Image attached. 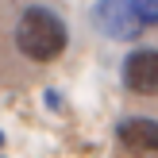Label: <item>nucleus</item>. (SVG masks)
<instances>
[{
	"mask_svg": "<svg viewBox=\"0 0 158 158\" xmlns=\"http://www.w3.org/2000/svg\"><path fill=\"white\" fill-rule=\"evenodd\" d=\"M15 43H19V50L27 54V58L50 62V58H58V54L66 50V27H62V19L54 12H46V8H27L23 19H19V27H15Z\"/></svg>",
	"mask_w": 158,
	"mask_h": 158,
	"instance_id": "nucleus-1",
	"label": "nucleus"
},
{
	"mask_svg": "<svg viewBox=\"0 0 158 158\" xmlns=\"http://www.w3.org/2000/svg\"><path fill=\"white\" fill-rule=\"evenodd\" d=\"M93 23H97L108 39H116V43H127V39H135L139 31H143V23H139V15L131 12L127 0H97Z\"/></svg>",
	"mask_w": 158,
	"mask_h": 158,
	"instance_id": "nucleus-2",
	"label": "nucleus"
},
{
	"mask_svg": "<svg viewBox=\"0 0 158 158\" xmlns=\"http://www.w3.org/2000/svg\"><path fill=\"white\" fill-rule=\"evenodd\" d=\"M123 85L139 97L158 93V50H131L123 58Z\"/></svg>",
	"mask_w": 158,
	"mask_h": 158,
	"instance_id": "nucleus-3",
	"label": "nucleus"
},
{
	"mask_svg": "<svg viewBox=\"0 0 158 158\" xmlns=\"http://www.w3.org/2000/svg\"><path fill=\"white\" fill-rule=\"evenodd\" d=\"M116 139H120L127 151L139 154H158V123L147 120V116H131V120H120L116 127Z\"/></svg>",
	"mask_w": 158,
	"mask_h": 158,
	"instance_id": "nucleus-4",
	"label": "nucleus"
},
{
	"mask_svg": "<svg viewBox=\"0 0 158 158\" xmlns=\"http://www.w3.org/2000/svg\"><path fill=\"white\" fill-rule=\"evenodd\" d=\"M127 4H131V12L139 15L143 27L147 23H158V0H127Z\"/></svg>",
	"mask_w": 158,
	"mask_h": 158,
	"instance_id": "nucleus-5",
	"label": "nucleus"
}]
</instances>
